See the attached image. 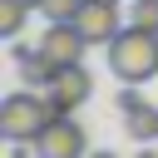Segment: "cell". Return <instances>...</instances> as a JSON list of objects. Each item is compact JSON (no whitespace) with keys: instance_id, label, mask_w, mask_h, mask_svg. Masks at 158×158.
Returning a JSON list of instances; mask_svg holds the SVG:
<instances>
[{"instance_id":"cell-12","label":"cell","mask_w":158,"mask_h":158,"mask_svg":"<svg viewBox=\"0 0 158 158\" xmlns=\"http://www.w3.org/2000/svg\"><path fill=\"white\" fill-rule=\"evenodd\" d=\"M89 158H118V153H109V148H89Z\"/></svg>"},{"instance_id":"cell-6","label":"cell","mask_w":158,"mask_h":158,"mask_svg":"<svg viewBox=\"0 0 158 158\" xmlns=\"http://www.w3.org/2000/svg\"><path fill=\"white\" fill-rule=\"evenodd\" d=\"M74 25H79V35L89 40V44H109L123 25H118V0H84L79 5V15H74Z\"/></svg>"},{"instance_id":"cell-5","label":"cell","mask_w":158,"mask_h":158,"mask_svg":"<svg viewBox=\"0 0 158 158\" xmlns=\"http://www.w3.org/2000/svg\"><path fill=\"white\" fill-rule=\"evenodd\" d=\"M40 94L49 99V109H54V114H79V104L94 94V79H89V69H84V64H69V69H54V74H49V84H44Z\"/></svg>"},{"instance_id":"cell-10","label":"cell","mask_w":158,"mask_h":158,"mask_svg":"<svg viewBox=\"0 0 158 158\" xmlns=\"http://www.w3.org/2000/svg\"><path fill=\"white\" fill-rule=\"evenodd\" d=\"M79 5H84V0H35V10H40L44 20H74Z\"/></svg>"},{"instance_id":"cell-1","label":"cell","mask_w":158,"mask_h":158,"mask_svg":"<svg viewBox=\"0 0 158 158\" xmlns=\"http://www.w3.org/2000/svg\"><path fill=\"white\" fill-rule=\"evenodd\" d=\"M104 49H109V69L118 84H148L158 74V30L123 25Z\"/></svg>"},{"instance_id":"cell-13","label":"cell","mask_w":158,"mask_h":158,"mask_svg":"<svg viewBox=\"0 0 158 158\" xmlns=\"http://www.w3.org/2000/svg\"><path fill=\"white\" fill-rule=\"evenodd\" d=\"M133 158H158V153H153V148H138V153H133Z\"/></svg>"},{"instance_id":"cell-8","label":"cell","mask_w":158,"mask_h":158,"mask_svg":"<svg viewBox=\"0 0 158 158\" xmlns=\"http://www.w3.org/2000/svg\"><path fill=\"white\" fill-rule=\"evenodd\" d=\"M30 10H35V0H0V35L5 40H20Z\"/></svg>"},{"instance_id":"cell-4","label":"cell","mask_w":158,"mask_h":158,"mask_svg":"<svg viewBox=\"0 0 158 158\" xmlns=\"http://www.w3.org/2000/svg\"><path fill=\"white\" fill-rule=\"evenodd\" d=\"M84 49L89 40L79 35L74 20H49V30L40 35V59L49 69H69V64H84Z\"/></svg>"},{"instance_id":"cell-9","label":"cell","mask_w":158,"mask_h":158,"mask_svg":"<svg viewBox=\"0 0 158 158\" xmlns=\"http://www.w3.org/2000/svg\"><path fill=\"white\" fill-rule=\"evenodd\" d=\"M128 25L158 30V0H128Z\"/></svg>"},{"instance_id":"cell-2","label":"cell","mask_w":158,"mask_h":158,"mask_svg":"<svg viewBox=\"0 0 158 158\" xmlns=\"http://www.w3.org/2000/svg\"><path fill=\"white\" fill-rule=\"evenodd\" d=\"M49 118H54L49 99L44 94H30V89L5 94V104H0V133H5V143H35Z\"/></svg>"},{"instance_id":"cell-7","label":"cell","mask_w":158,"mask_h":158,"mask_svg":"<svg viewBox=\"0 0 158 158\" xmlns=\"http://www.w3.org/2000/svg\"><path fill=\"white\" fill-rule=\"evenodd\" d=\"M123 128L138 138V143H153L158 138V104H133V109H123Z\"/></svg>"},{"instance_id":"cell-3","label":"cell","mask_w":158,"mask_h":158,"mask_svg":"<svg viewBox=\"0 0 158 158\" xmlns=\"http://www.w3.org/2000/svg\"><path fill=\"white\" fill-rule=\"evenodd\" d=\"M35 158H89L84 123H74V114H54L35 138Z\"/></svg>"},{"instance_id":"cell-11","label":"cell","mask_w":158,"mask_h":158,"mask_svg":"<svg viewBox=\"0 0 158 158\" xmlns=\"http://www.w3.org/2000/svg\"><path fill=\"white\" fill-rule=\"evenodd\" d=\"M10 158H35V143H10Z\"/></svg>"}]
</instances>
